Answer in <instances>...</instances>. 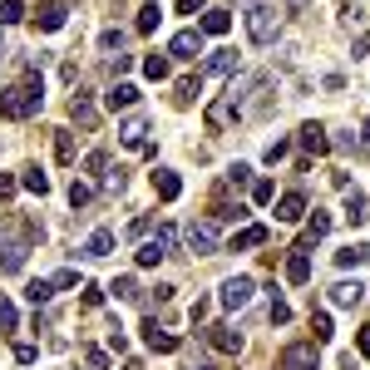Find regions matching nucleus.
Here are the masks:
<instances>
[{
  "label": "nucleus",
  "mask_w": 370,
  "mask_h": 370,
  "mask_svg": "<svg viewBox=\"0 0 370 370\" xmlns=\"http://www.w3.org/2000/svg\"><path fill=\"white\" fill-rule=\"evenodd\" d=\"M55 158H60L65 168L75 163V134H70V129H55Z\"/></svg>",
  "instance_id": "nucleus-28"
},
{
  "label": "nucleus",
  "mask_w": 370,
  "mask_h": 370,
  "mask_svg": "<svg viewBox=\"0 0 370 370\" xmlns=\"http://www.w3.org/2000/svg\"><path fill=\"white\" fill-rule=\"evenodd\" d=\"M356 138H361V148H366V153H370V119H366V124H361V134H356Z\"/></svg>",
  "instance_id": "nucleus-57"
},
{
  "label": "nucleus",
  "mask_w": 370,
  "mask_h": 370,
  "mask_svg": "<svg viewBox=\"0 0 370 370\" xmlns=\"http://www.w3.org/2000/svg\"><path fill=\"white\" fill-rule=\"evenodd\" d=\"M20 183L30 187V192H40V197H45V192H50V173H45V168H25V178H20Z\"/></svg>",
  "instance_id": "nucleus-32"
},
{
  "label": "nucleus",
  "mask_w": 370,
  "mask_h": 370,
  "mask_svg": "<svg viewBox=\"0 0 370 370\" xmlns=\"http://www.w3.org/2000/svg\"><path fill=\"white\" fill-rule=\"evenodd\" d=\"M134 257H138V267H158V262H163V257H168V247H163V242H158V237H153V242H143V247H138V252H134Z\"/></svg>",
  "instance_id": "nucleus-29"
},
{
  "label": "nucleus",
  "mask_w": 370,
  "mask_h": 370,
  "mask_svg": "<svg viewBox=\"0 0 370 370\" xmlns=\"http://www.w3.org/2000/svg\"><path fill=\"white\" fill-rule=\"evenodd\" d=\"M252 291H257L252 277H227V281H222V291H217V301H222V306H232V311H242V306L252 301Z\"/></svg>",
  "instance_id": "nucleus-4"
},
{
  "label": "nucleus",
  "mask_w": 370,
  "mask_h": 370,
  "mask_svg": "<svg viewBox=\"0 0 370 370\" xmlns=\"http://www.w3.org/2000/svg\"><path fill=\"white\" fill-rule=\"evenodd\" d=\"M207 311H212V301H207V296H197V301H192V311H187V316H192V326H202V321H207Z\"/></svg>",
  "instance_id": "nucleus-45"
},
{
  "label": "nucleus",
  "mask_w": 370,
  "mask_h": 370,
  "mask_svg": "<svg viewBox=\"0 0 370 370\" xmlns=\"http://www.w3.org/2000/svg\"><path fill=\"white\" fill-rule=\"evenodd\" d=\"M158 20H163V10H158V0H148V5L138 10V20H134V30H138V35H148V30H158Z\"/></svg>",
  "instance_id": "nucleus-26"
},
{
  "label": "nucleus",
  "mask_w": 370,
  "mask_h": 370,
  "mask_svg": "<svg viewBox=\"0 0 370 370\" xmlns=\"http://www.w3.org/2000/svg\"><path fill=\"white\" fill-rule=\"evenodd\" d=\"M70 119H75L80 129H94V124H99V109H94L89 89H80V94H75V99H70Z\"/></svg>",
  "instance_id": "nucleus-13"
},
{
  "label": "nucleus",
  "mask_w": 370,
  "mask_h": 370,
  "mask_svg": "<svg viewBox=\"0 0 370 370\" xmlns=\"http://www.w3.org/2000/svg\"><path fill=\"white\" fill-rule=\"evenodd\" d=\"M262 242H267V227L252 222V227H242V232L227 237V252H247V247H262Z\"/></svg>",
  "instance_id": "nucleus-15"
},
{
  "label": "nucleus",
  "mask_w": 370,
  "mask_h": 370,
  "mask_svg": "<svg viewBox=\"0 0 370 370\" xmlns=\"http://www.w3.org/2000/svg\"><path fill=\"white\" fill-rule=\"evenodd\" d=\"M227 30H232V15L227 10H207L202 15V35H227Z\"/></svg>",
  "instance_id": "nucleus-27"
},
{
  "label": "nucleus",
  "mask_w": 370,
  "mask_h": 370,
  "mask_svg": "<svg viewBox=\"0 0 370 370\" xmlns=\"http://www.w3.org/2000/svg\"><path fill=\"white\" fill-rule=\"evenodd\" d=\"M119 138H124V148H138V153H143V143H148V119H138V114L124 119V124H119Z\"/></svg>",
  "instance_id": "nucleus-12"
},
{
  "label": "nucleus",
  "mask_w": 370,
  "mask_h": 370,
  "mask_svg": "<svg viewBox=\"0 0 370 370\" xmlns=\"http://www.w3.org/2000/svg\"><path fill=\"white\" fill-rule=\"evenodd\" d=\"M202 10V0H178V15H197Z\"/></svg>",
  "instance_id": "nucleus-55"
},
{
  "label": "nucleus",
  "mask_w": 370,
  "mask_h": 370,
  "mask_svg": "<svg viewBox=\"0 0 370 370\" xmlns=\"http://www.w3.org/2000/svg\"><path fill=\"white\" fill-rule=\"evenodd\" d=\"M168 55H173V60H197V55H207V50H202V30H178L173 45H168Z\"/></svg>",
  "instance_id": "nucleus-7"
},
{
  "label": "nucleus",
  "mask_w": 370,
  "mask_h": 370,
  "mask_svg": "<svg viewBox=\"0 0 370 370\" xmlns=\"http://www.w3.org/2000/svg\"><path fill=\"white\" fill-rule=\"evenodd\" d=\"M20 326V311H15V301L10 296H0V336H10Z\"/></svg>",
  "instance_id": "nucleus-31"
},
{
  "label": "nucleus",
  "mask_w": 370,
  "mask_h": 370,
  "mask_svg": "<svg viewBox=\"0 0 370 370\" xmlns=\"http://www.w3.org/2000/svg\"><path fill=\"white\" fill-rule=\"evenodd\" d=\"M301 212H306V197L301 192H281L277 197V222H301Z\"/></svg>",
  "instance_id": "nucleus-19"
},
{
  "label": "nucleus",
  "mask_w": 370,
  "mask_h": 370,
  "mask_svg": "<svg viewBox=\"0 0 370 370\" xmlns=\"http://www.w3.org/2000/svg\"><path fill=\"white\" fill-rule=\"evenodd\" d=\"M311 331H316V341H331V336H336V326H331V311H311Z\"/></svg>",
  "instance_id": "nucleus-34"
},
{
  "label": "nucleus",
  "mask_w": 370,
  "mask_h": 370,
  "mask_svg": "<svg viewBox=\"0 0 370 370\" xmlns=\"http://www.w3.org/2000/svg\"><path fill=\"white\" fill-rule=\"evenodd\" d=\"M202 75H212V80L237 75V50H212V55H207V65H202Z\"/></svg>",
  "instance_id": "nucleus-11"
},
{
  "label": "nucleus",
  "mask_w": 370,
  "mask_h": 370,
  "mask_svg": "<svg viewBox=\"0 0 370 370\" xmlns=\"http://www.w3.org/2000/svg\"><path fill=\"white\" fill-rule=\"evenodd\" d=\"M148 227H153V217H134V222H129V237H143Z\"/></svg>",
  "instance_id": "nucleus-52"
},
{
  "label": "nucleus",
  "mask_w": 370,
  "mask_h": 370,
  "mask_svg": "<svg viewBox=\"0 0 370 370\" xmlns=\"http://www.w3.org/2000/svg\"><path fill=\"white\" fill-rule=\"evenodd\" d=\"M10 192H15V178H10V173H0V197H10Z\"/></svg>",
  "instance_id": "nucleus-56"
},
{
  "label": "nucleus",
  "mask_w": 370,
  "mask_h": 370,
  "mask_svg": "<svg viewBox=\"0 0 370 370\" xmlns=\"http://www.w3.org/2000/svg\"><path fill=\"white\" fill-rule=\"evenodd\" d=\"M286 148H291V143H286V138H277V143L267 148V163H281V158H286Z\"/></svg>",
  "instance_id": "nucleus-50"
},
{
  "label": "nucleus",
  "mask_w": 370,
  "mask_h": 370,
  "mask_svg": "<svg viewBox=\"0 0 370 370\" xmlns=\"http://www.w3.org/2000/svg\"><path fill=\"white\" fill-rule=\"evenodd\" d=\"M80 252H85L89 262H99V257H109V252H114V232H109V227H99V232H89Z\"/></svg>",
  "instance_id": "nucleus-18"
},
{
  "label": "nucleus",
  "mask_w": 370,
  "mask_h": 370,
  "mask_svg": "<svg viewBox=\"0 0 370 370\" xmlns=\"http://www.w3.org/2000/svg\"><path fill=\"white\" fill-rule=\"evenodd\" d=\"M104 99H109V109H134V104H138V85L119 80V85H114V89L104 94Z\"/></svg>",
  "instance_id": "nucleus-23"
},
{
  "label": "nucleus",
  "mask_w": 370,
  "mask_h": 370,
  "mask_svg": "<svg viewBox=\"0 0 370 370\" xmlns=\"http://www.w3.org/2000/svg\"><path fill=\"white\" fill-rule=\"evenodd\" d=\"M89 197H94V187H89V183H75V187H70V202H75V207H85Z\"/></svg>",
  "instance_id": "nucleus-46"
},
{
  "label": "nucleus",
  "mask_w": 370,
  "mask_h": 370,
  "mask_svg": "<svg viewBox=\"0 0 370 370\" xmlns=\"http://www.w3.org/2000/svg\"><path fill=\"white\" fill-rule=\"evenodd\" d=\"M109 291H114L119 301H138V296H143V291H138V281H134V277H119L114 286H109Z\"/></svg>",
  "instance_id": "nucleus-35"
},
{
  "label": "nucleus",
  "mask_w": 370,
  "mask_h": 370,
  "mask_svg": "<svg viewBox=\"0 0 370 370\" xmlns=\"http://www.w3.org/2000/svg\"><path fill=\"white\" fill-rule=\"evenodd\" d=\"M207 341H212V351H222V356H237V351H242V331H232V326H212Z\"/></svg>",
  "instance_id": "nucleus-16"
},
{
  "label": "nucleus",
  "mask_w": 370,
  "mask_h": 370,
  "mask_svg": "<svg viewBox=\"0 0 370 370\" xmlns=\"http://www.w3.org/2000/svg\"><path fill=\"white\" fill-rule=\"evenodd\" d=\"M272 321H277V326L291 321V306H286V301H272Z\"/></svg>",
  "instance_id": "nucleus-51"
},
{
  "label": "nucleus",
  "mask_w": 370,
  "mask_h": 370,
  "mask_svg": "<svg viewBox=\"0 0 370 370\" xmlns=\"http://www.w3.org/2000/svg\"><path fill=\"white\" fill-rule=\"evenodd\" d=\"M124 187H129V173L124 168H109L104 173V192H124Z\"/></svg>",
  "instance_id": "nucleus-41"
},
{
  "label": "nucleus",
  "mask_w": 370,
  "mask_h": 370,
  "mask_svg": "<svg viewBox=\"0 0 370 370\" xmlns=\"http://www.w3.org/2000/svg\"><path fill=\"white\" fill-rule=\"evenodd\" d=\"M153 192H158L163 202H173V197L183 192V178H178L173 168H158V173H153Z\"/></svg>",
  "instance_id": "nucleus-20"
},
{
  "label": "nucleus",
  "mask_w": 370,
  "mask_h": 370,
  "mask_svg": "<svg viewBox=\"0 0 370 370\" xmlns=\"http://www.w3.org/2000/svg\"><path fill=\"white\" fill-rule=\"evenodd\" d=\"M80 301L85 306H104V286L99 281H80Z\"/></svg>",
  "instance_id": "nucleus-39"
},
{
  "label": "nucleus",
  "mask_w": 370,
  "mask_h": 370,
  "mask_svg": "<svg viewBox=\"0 0 370 370\" xmlns=\"http://www.w3.org/2000/svg\"><path fill=\"white\" fill-rule=\"evenodd\" d=\"M25 257H30V242H5V247H0V272L15 277V272L25 267Z\"/></svg>",
  "instance_id": "nucleus-17"
},
{
  "label": "nucleus",
  "mask_w": 370,
  "mask_h": 370,
  "mask_svg": "<svg viewBox=\"0 0 370 370\" xmlns=\"http://www.w3.org/2000/svg\"><path fill=\"white\" fill-rule=\"evenodd\" d=\"M286 281H291V286H306V281H311V252H306V242L286 252Z\"/></svg>",
  "instance_id": "nucleus-6"
},
{
  "label": "nucleus",
  "mask_w": 370,
  "mask_h": 370,
  "mask_svg": "<svg viewBox=\"0 0 370 370\" xmlns=\"http://www.w3.org/2000/svg\"><path fill=\"white\" fill-rule=\"evenodd\" d=\"M143 75L148 80H168V55H143Z\"/></svg>",
  "instance_id": "nucleus-33"
},
{
  "label": "nucleus",
  "mask_w": 370,
  "mask_h": 370,
  "mask_svg": "<svg viewBox=\"0 0 370 370\" xmlns=\"http://www.w3.org/2000/svg\"><path fill=\"white\" fill-rule=\"evenodd\" d=\"M197 89H202V75H183V80H178V94H173V104L187 109V104L197 99Z\"/></svg>",
  "instance_id": "nucleus-25"
},
{
  "label": "nucleus",
  "mask_w": 370,
  "mask_h": 370,
  "mask_svg": "<svg viewBox=\"0 0 370 370\" xmlns=\"http://www.w3.org/2000/svg\"><path fill=\"white\" fill-rule=\"evenodd\" d=\"M296 138H301V148H306V153H316V158H321V153H331V138H326V129H321V124H301V134H296Z\"/></svg>",
  "instance_id": "nucleus-14"
},
{
  "label": "nucleus",
  "mask_w": 370,
  "mask_h": 370,
  "mask_svg": "<svg viewBox=\"0 0 370 370\" xmlns=\"http://www.w3.org/2000/svg\"><path fill=\"white\" fill-rule=\"evenodd\" d=\"M104 163H109L104 153H89V158H85V168H89V173H104Z\"/></svg>",
  "instance_id": "nucleus-53"
},
{
  "label": "nucleus",
  "mask_w": 370,
  "mask_h": 370,
  "mask_svg": "<svg viewBox=\"0 0 370 370\" xmlns=\"http://www.w3.org/2000/svg\"><path fill=\"white\" fill-rule=\"evenodd\" d=\"M143 341H148V351H158V356H173V351H178V336L163 331L158 321H143Z\"/></svg>",
  "instance_id": "nucleus-9"
},
{
  "label": "nucleus",
  "mask_w": 370,
  "mask_h": 370,
  "mask_svg": "<svg viewBox=\"0 0 370 370\" xmlns=\"http://www.w3.org/2000/svg\"><path fill=\"white\" fill-rule=\"evenodd\" d=\"M187 247L197 252V257H212L217 247H222V232H217V222L212 217H197V222H187Z\"/></svg>",
  "instance_id": "nucleus-3"
},
{
  "label": "nucleus",
  "mask_w": 370,
  "mask_h": 370,
  "mask_svg": "<svg viewBox=\"0 0 370 370\" xmlns=\"http://www.w3.org/2000/svg\"><path fill=\"white\" fill-rule=\"evenodd\" d=\"M109 346H114V351H129V336H124V326H109Z\"/></svg>",
  "instance_id": "nucleus-49"
},
{
  "label": "nucleus",
  "mask_w": 370,
  "mask_h": 370,
  "mask_svg": "<svg viewBox=\"0 0 370 370\" xmlns=\"http://www.w3.org/2000/svg\"><path fill=\"white\" fill-rule=\"evenodd\" d=\"M129 65H134V55H109V70L114 75H129Z\"/></svg>",
  "instance_id": "nucleus-48"
},
{
  "label": "nucleus",
  "mask_w": 370,
  "mask_h": 370,
  "mask_svg": "<svg viewBox=\"0 0 370 370\" xmlns=\"http://www.w3.org/2000/svg\"><path fill=\"white\" fill-rule=\"evenodd\" d=\"M346 222H351V227H366L370 222V197L361 187H346Z\"/></svg>",
  "instance_id": "nucleus-10"
},
{
  "label": "nucleus",
  "mask_w": 370,
  "mask_h": 370,
  "mask_svg": "<svg viewBox=\"0 0 370 370\" xmlns=\"http://www.w3.org/2000/svg\"><path fill=\"white\" fill-rule=\"evenodd\" d=\"M370 262V247L366 242H351V247H341L336 252V267H366Z\"/></svg>",
  "instance_id": "nucleus-24"
},
{
  "label": "nucleus",
  "mask_w": 370,
  "mask_h": 370,
  "mask_svg": "<svg viewBox=\"0 0 370 370\" xmlns=\"http://www.w3.org/2000/svg\"><path fill=\"white\" fill-rule=\"evenodd\" d=\"M50 286H55V291H70V286H80V272H75V267H65V272H55V277H50Z\"/></svg>",
  "instance_id": "nucleus-42"
},
{
  "label": "nucleus",
  "mask_w": 370,
  "mask_h": 370,
  "mask_svg": "<svg viewBox=\"0 0 370 370\" xmlns=\"http://www.w3.org/2000/svg\"><path fill=\"white\" fill-rule=\"evenodd\" d=\"M272 197H277V183H267V178H257V183H252V202H257V207H267Z\"/></svg>",
  "instance_id": "nucleus-38"
},
{
  "label": "nucleus",
  "mask_w": 370,
  "mask_h": 370,
  "mask_svg": "<svg viewBox=\"0 0 370 370\" xmlns=\"http://www.w3.org/2000/svg\"><path fill=\"white\" fill-rule=\"evenodd\" d=\"M15 361H20V366H35V361H40V346H30V341H15Z\"/></svg>",
  "instance_id": "nucleus-43"
},
{
  "label": "nucleus",
  "mask_w": 370,
  "mask_h": 370,
  "mask_svg": "<svg viewBox=\"0 0 370 370\" xmlns=\"http://www.w3.org/2000/svg\"><path fill=\"white\" fill-rule=\"evenodd\" d=\"M281 370H316V341H291L281 351Z\"/></svg>",
  "instance_id": "nucleus-5"
},
{
  "label": "nucleus",
  "mask_w": 370,
  "mask_h": 370,
  "mask_svg": "<svg viewBox=\"0 0 370 370\" xmlns=\"http://www.w3.org/2000/svg\"><path fill=\"white\" fill-rule=\"evenodd\" d=\"M99 50L104 55H124V30H104L99 35Z\"/></svg>",
  "instance_id": "nucleus-36"
},
{
  "label": "nucleus",
  "mask_w": 370,
  "mask_h": 370,
  "mask_svg": "<svg viewBox=\"0 0 370 370\" xmlns=\"http://www.w3.org/2000/svg\"><path fill=\"white\" fill-rule=\"evenodd\" d=\"M356 346H361V356L370 361V326H361V336H356Z\"/></svg>",
  "instance_id": "nucleus-54"
},
{
  "label": "nucleus",
  "mask_w": 370,
  "mask_h": 370,
  "mask_svg": "<svg viewBox=\"0 0 370 370\" xmlns=\"http://www.w3.org/2000/svg\"><path fill=\"white\" fill-rule=\"evenodd\" d=\"M20 20H25V5L20 0H5L0 5V25H20Z\"/></svg>",
  "instance_id": "nucleus-40"
},
{
  "label": "nucleus",
  "mask_w": 370,
  "mask_h": 370,
  "mask_svg": "<svg viewBox=\"0 0 370 370\" xmlns=\"http://www.w3.org/2000/svg\"><path fill=\"white\" fill-rule=\"evenodd\" d=\"M85 366H89V370H109V356H104V351H94V346H89V351H85Z\"/></svg>",
  "instance_id": "nucleus-47"
},
{
  "label": "nucleus",
  "mask_w": 370,
  "mask_h": 370,
  "mask_svg": "<svg viewBox=\"0 0 370 370\" xmlns=\"http://www.w3.org/2000/svg\"><path fill=\"white\" fill-rule=\"evenodd\" d=\"M50 296H55V286H50V277H35L30 286H25V301H30V306H45Z\"/></svg>",
  "instance_id": "nucleus-30"
},
{
  "label": "nucleus",
  "mask_w": 370,
  "mask_h": 370,
  "mask_svg": "<svg viewBox=\"0 0 370 370\" xmlns=\"http://www.w3.org/2000/svg\"><path fill=\"white\" fill-rule=\"evenodd\" d=\"M331 301H336V306H361V301H366V286H361V281H336V286H331Z\"/></svg>",
  "instance_id": "nucleus-22"
},
{
  "label": "nucleus",
  "mask_w": 370,
  "mask_h": 370,
  "mask_svg": "<svg viewBox=\"0 0 370 370\" xmlns=\"http://www.w3.org/2000/svg\"><path fill=\"white\" fill-rule=\"evenodd\" d=\"M65 20H70V10H65V5H40V15H35V25H40L45 35L65 30Z\"/></svg>",
  "instance_id": "nucleus-21"
},
{
  "label": "nucleus",
  "mask_w": 370,
  "mask_h": 370,
  "mask_svg": "<svg viewBox=\"0 0 370 370\" xmlns=\"http://www.w3.org/2000/svg\"><path fill=\"white\" fill-rule=\"evenodd\" d=\"M326 232H331V217H326V212H316V217L306 222V242H321Z\"/></svg>",
  "instance_id": "nucleus-37"
},
{
  "label": "nucleus",
  "mask_w": 370,
  "mask_h": 370,
  "mask_svg": "<svg viewBox=\"0 0 370 370\" xmlns=\"http://www.w3.org/2000/svg\"><path fill=\"white\" fill-rule=\"evenodd\" d=\"M227 183H232V187H247V183H252V168H247V163H232V168H227Z\"/></svg>",
  "instance_id": "nucleus-44"
},
{
  "label": "nucleus",
  "mask_w": 370,
  "mask_h": 370,
  "mask_svg": "<svg viewBox=\"0 0 370 370\" xmlns=\"http://www.w3.org/2000/svg\"><path fill=\"white\" fill-rule=\"evenodd\" d=\"M40 104H45V85H40V75L30 70L20 85L0 89V119H30V114H40Z\"/></svg>",
  "instance_id": "nucleus-1"
},
{
  "label": "nucleus",
  "mask_w": 370,
  "mask_h": 370,
  "mask_svg": "<svg viewBox=\"0 0 370 370\" xmlns=\"http://www.w3.org/2000/svg\"><path fill=\"white\" fill-rule=\"evenodd\" d=\"M247 35H252V45H272L281 35L277 5H252V10H247Z\"/></svg>",
  "instance_id": "nucleus-2"
},
{
  "label": "nucleus",
  "mask_w": 370,
  "mask_h": 370,
  "mask_svg": "<svg viewBox=\"0 0 370 370\" xmlns=\"http://www.w3.org/2000/svg\"><path fill=\"white\" fill-rule=\"evenodd\" d=\"M237 114H242V104H237V99H217V104H207V129H212V134H222Z\"/></svg>",
  "instance_id": "nucleus-8"
}]
</instances>
